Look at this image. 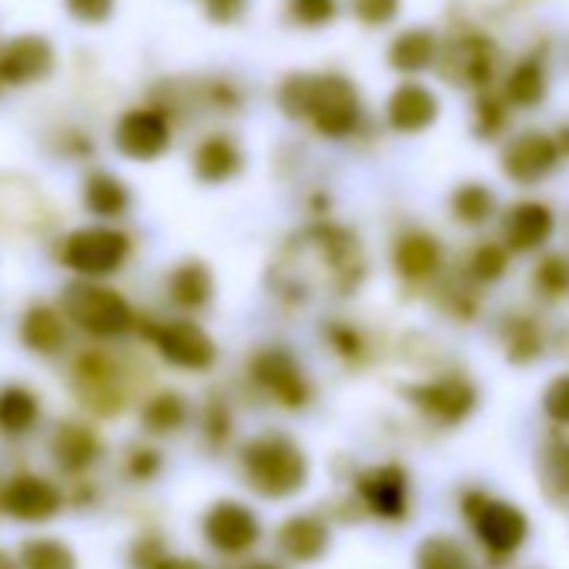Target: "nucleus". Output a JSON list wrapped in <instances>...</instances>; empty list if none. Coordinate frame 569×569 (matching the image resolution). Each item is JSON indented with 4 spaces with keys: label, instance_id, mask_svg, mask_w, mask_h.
<instances>
[{
    "label": "nucleus",
    "instance_id": "nucleus-1",
    "mask_svg": "<svg viewBox=\"0 0 569 569\" xmlns=\"http://www.w3.org/2000/svg\"><path fill=\"white\" fill-rule=\"evenodd\" d=\"M278 111L289 121H306L326 141H349L366 124V101L356 81L342 71H296L274 91Z\"/></svg>",
    "mask_w": 569,
    "mask_h": 569
},
{
    "label": "nucleus",
    "instance_id": "nucleus-16",
    "mask_svg": "<svg viewBox=\"0 0 569 569\" xmlns=\"http://www.w3.org/2000/svg\"><path fill=\"white\" fill-rule=\"evenodd\" d=\"M258 536H261V526H258L254 512L241 502L221 499L204 516V539L211 542V549H218L224 556L248 552L258 542Z\"/></svg>",
    "mask_w": 569,
    "mask_h": 569
},
{
    "label": "nucleus",
    "instance_id": "nucleus-41",
    "mask_svg": "<svg viewBox=\"0 0 569 569\" xmlns=\"http://www.w3.org/2000/svg\"><path fill=\"white\" fill-rule=\"evenodd\" d=\"M542 416L556 426H569V372H559L542 389Z\"/></svg>",
    "mask_w": 569,
    "mask_h": 569
},
{
    "label": "nucleus",
    "instance_id": "nucleus-42",
    "mask_svg": "<svg viewBox=\"0 0 569 569\" xmlns=\"http://www.w3.org/2000/svg\"><path fill=\"white\" fill-rule=\"evenodd\" d=\"M228 436H231V409L221 399H211L204 409V439L221 446L228 442Z\"/></svg>",
    "mask_w": 569,
    "mask_h": 569
},
{
    "label": "nucleus",
    "instance_id": "nucleus-40",
    "mask_svg": "<svg viewBox=\"0 0 569 569\" xmlns=\"http://www.w3.org/2000/svg\"><path fill=\"white\" fill-rule=\"evenodd\" d=\"M322 339L346 362H359L366 356V339H362V332L352 322H326L322 326Z\"/></svg>",
    "mask_w": 569,
    "mask_h": 569
},
{
    "label": "nucleus",
    "instance_id": "nucleus-2",
    "mask_svg": "<svg viewBox=\"0 0 569 569\" xmlns=\"http://www.w3.org/2000/svg\"><path fill=\"white\" fill-rule=\"evenodd\" d=\"M241 472L264 499H289L309 482V456L284 432H261L241 449Z\"/></svg>",
    "mask_w": 569,
    "mask_h": 569
},
{
    "label": "nucleus",
    "instance_id": "nucleus-17",
    "mask_svg": "<svg viewBox=\"0 0 569 569\" xmlns=\"http://www.w3.org/2000/svg\"><path fill=\"white\" fill-rule=\"evenodd\" d=\"M439 58H442V38L426 24L396 31V38L386 48V64L399 78H419L426 71H436Z\"/></svg>",
    "mask_w": 569,
    "mask_h": 569
},
{
    "label": "nucleus",
    "instance_id": "nucleus-8",
    "mask_svg": "<svg viewBox=\"0 0 569 569\" xmlns=\"http://www.w3.org/2000/svg\"><path fill=\"white\" fill-rule=\"evenodd\" d=\"M402 396L412 402L416 412H422L429 422H439V426H459L479 406V389L459 372L436 376L426 382H412L402 389Z\"/></svg>",
    "mask_w": 569,
    "mask_h": 569
},
{
    "label": "nucleus",
    "instance_id": "nucleus-18",
    "mask_svg": "<svg viewBox=\"0 0 569 569\" xmlns=\"http://www.w3.org/2000/svg\"><path fill=\"white\" fill-rule=\"evenodd\" d=\"M359 499L379 519H402L409 509V476L402 466H376L359 476Z\"/></svg>",
    "mask_w": 569,
    "mask_h": 569
},
{
    "label": "nucleus",
    "instance_id": "nucleus-11",
    "mask_svg": "<svg viewBox=\"0 0 569 569\" xmlns=\"http://www.w3.org/2000/svg\"><path fill=\"white\" fill-rule=\"evenodd\" d=\"M148 339L154 342L158 356L184 372H208L218 362L214 339L194 322V319H171L148 329Z\"/></svg>",
    "mask_w": 569,
    "mask_h": 569
},
{
    "label": "nucleus",
    "instance_id": "nucleus-35",
    "mask_svg": "<svg viewBox=\"0 0 569 569\" xmlns=\"http://www.w3.org/2000/svg\"><path fill=\"white\" fill-rule=\"evenodd\" d=\"M38 422V399L24 386H8L0 392V429L21 436Z\"/></svg>",
    "mask_w": 569,
    "mask_h": 569
},
{
    "label": "nucleus",
    "instance_id": "nucleus-31",
    "mask_svg": "<svg viewBox=\"0 0 569 569\" xmlns=\"http://www.w3.org/2000/svg\"><path fill=\"white\" fill-rule=\"evenodd\" d=\"M529 284L542 302H566L569 299V251H539Z\"/></svg>",
    "mask_w": 569,
    "mask_h": 569
},
{
    "label": "nucleus",
    "instance_id": "nucleus-44",
    "mask_svg": "<svg viewBox=\"0 0 569 569\" xmlns=\"http://www.w3.org/2000/svg\"><path fill=\"white\" fill-rule=\"evenodd\" d=\"M158 469H161V456L154 449L138 446L128 452V476L131 479H151V476H158Z\"/></svg>",
    "mask_w": 569,
    "mask_h": 569
},
{
    "label": "nucleus",
    "instance_id": "nucleus-43",
    "mask_svg": "<svg viewBox=\"0 0 569 569\" xmlns=\"http://www.w3.org/2000/svg\"><path fill=\"white\" fill-rule=\"evenodd\" d=\"M68 11L84 24H104L114 14V0H68Z\"/></svg>",
    "mask_w": 569,
    "mask_h": 569
},
{
    "label": "nucleus",
    "instance_id": "nucleus-4",
    "mask_svg": "<svg viewBox=\"0 0 569 569\" xmlns=\"http://www.w3.org/2000/svg\"><path fill=\"white\" fill-rule=\"evenodd\" d=\"M248 376L281 409H306L312 402V379L289 346H261L248 362Z\"/></svg>",
    "mask_w": 569,
    "mask_h": 569
},
{
    "label": "nucleus",
    "instance_id": "nucleus-3",
    "mask_svg": "<svg viewBox=\"0 0 569 569\" xmlns=\"http://www.w3.org/2000/svg\"><path fill=\"white\" fill-rule=\"evenodd\" d=\"M64 312L81 332L94 339H118L134 329V312L124 302V296L114 289H104V284H94L91 278L68 284Z\"/></svg>",
    "mask_w": 569,
    "mask_h": 569
},
{
    "label": "nucleus",
    "instance_id": "nucleus-12",
    "mask_svg": "<svg viewBox=\"0 0 569 569\" xmlns=\"http://www.w3.org/2000/svg\"><path fill=\"white\" fill-rule=\"evenodd\" d=\"M556 234V211L539 198H519L499 211V241L512 254H539Z\"/></svg>",
    "mask_w": 569,
    "mask_h": 569
},
{
    "label": "nucleus",
    "instance_id": "nucleus-20",
    "mask_svg": "<svg viewBox=\"0 0 569 569\" xmlns=\"http://www.w3.org/2000/svg\"><path fill=\"white\" fill-rule=\"evenodd\" d=\"M191 171L201 184H228L244 171V151L231 134H208L191 151Z\"/></svg>",
    "mask_w": 569,
    "mask_h": 569
},
{
    "label": "nucleus",
    "instance_id": "nucleus-28",
    "mask_svg": "<svg viewBox=\"0 0 569 569\" xmlns=\"http://www.w3.org/2000/svg\"><path fill=\"white\" fill-rule=\"evenodd\" d=\"M21 339L28 349H34L38 356H54L64 349L68 342V329H64V319L48 309V306H34L24 322H21Z\"/></svg>",
    "mask_w": 569,
    "mask_h": 569
},
{
    "label": "nucleus",
    "instance_id": "nucleus-48",
    "mask_svg": "<svg viewBox=\"0 0 569 569\" xmlns=\"http://www.w3.org/2000/svg\"><path fill=\"white\" fill-rule=\"evenodd\" d=\"M0 569H18V559H14V556H8L4 549H0Z\"/></svg>",
    "mask_w": 569,
    "mask_h": 569
},
{
    "label": "nucleus",
    "instance_id": "nucleus-22",
    "mask_svg": "<svg viewBox=\"0 0 569 569\" xmlns=\"http://www.w3.org/2000/svg\"><path fill=\"white\" fill-rule=\"evenodd\" d=\"M164 289H168V299H171L174 309H181V312H201L214 299V274H211V268L204 261L184 258L181 264L171 268Z\"/></svg>",
    "mask_w": 569,
    "mask_h": 569
},
{
    "label": "nucleus",
    "instance_id": "nucleus-49",
    "mask_svg": "<svg viewBox=\"0 0 569 569\" xmlns=\"http://www.w3.org/2000/svg\"><path fill=\"white\" fill-rule=\"evenodd\" d=\"M248 569H278V566H271V562H254V566H248Z\"/></svg>",
    "mask_w": 569,
    "mask_h": 569
},
{
    "label": "nucleus",
    "instance_id": "nucleus-37",
    "mask_svg": "<svg viewBox=\"0 0 569 569\" xmlns=\"http://www.w3.org/2000/svg\"><path fill=\"white\" fill-rule=\"evenodd\" d=\"M416 569H469V552L452 536H429L419 546Z\"/></svg>",
    "mask_w": 569,
    "mask_h": 569
},
{
    "label": "nucleus",
    "instance_id": "nucleus-39",
    "mask_svg": "<svg viewBox=\"0 0 569 569\" xmlns=\"http://www.w3.org/2000/svg\"><path fill=\"white\" fill-rule=\"evenodd\" d=\"M349 14L369 31L392 28L402 14V0H349Z\"/></svg>",
    "mask_w": 569,
    "mask_h": 569
},
{
    "label": "nucleus",
    "instance_id": "nucleus-34",
    "mask_svg": "<svg viewBox=\"0 0 569 569\" xmlns=\"http://www.w3.org/2000/svg\"><path fill=\"white\" fill-rule=\"evenodd\" d=\"M191 416V406L181 392H158L144 402L141 409V426L151 432V436H168V432H178Z\"/></svg>",
    "mask_w": 569,
    "mask_h": 569
},
{
    "label": "nucleus",
    "instance_id": "nucleus-46",
    "mask_svg": "<svg viewBox=\"0 0 569 569\" xmlns=\"http://www.w3.org/2000/svg\"><path fill=\"white\" fill-rule=\"evenodd\" d=\"M154 569H204L201 562H194V559H174V556H164Z\"/></svg>",
    "mask_w": 569,
    "mask_h": 569
},
{
    "label": "nucleus",
    "instance_id": "nucleus-6",
    "mask_svg": "<svg viewBox=\"0 0 569 569\" xmlns=\"http://www.w3.org/2000/svg\"><path fill=\"white\" fill-rule=\"evenodd\" d=\"M559 164H562V151L556 144V134L539 128L516 131L499 148V171L516 188H536L549 181L559 171Z\"/></svg>",
    "mask_w": 569,
    "mask_h": 569
},
{
    "label": "nucleus",
    "instance_id": "nucleus-36",
    "mask_svg": "<svg viewBox=\"0 0 569 569\" xmlns=\"http://www.w3.org/2000/svg\"><path fill=\"white\" fill-rule=\"evenodd\" d=\"M18 559L21 569H78V556L61 539H28Z\"/></svg>",
    "mask_w": 569,
    "mask_h": 569
},
{
    "label": "nucleus",
    "instance_id": "nucleus-14",
    "mask_svg": "<svg viewBox=\"0 0 569 569\" xmlns=\"http://www.w3.org/2000/svg\"><path fill=\"white\" fill-rule=\"evenodd\" d=\"M392 271L409 281V284H426L436 281L446 268V244L439 234H432L429 228H402L392 238V251H389Z\"/></svg>",
    "mask_w": 569,
    "mask_h": 569
},
{
    "label": "nucleus",
    "instance_id": "nucleus-9",
    "mask_svg": "<svg viewBox=\"0 0 569 569\" xmlns=\"http://www.w3.org/2000/svg\"><path fill=\"white\" fill-rule=\"evenodd\" d=\"M462 509L472 519V529H476L479 542L496 556H512L522 546L526 532H529V522L516 506L489 499L482 492H469L462 499Z\"/></svg>",
    "mask_w": 569,
    "mask_h": 569
},
{
    "label": "nucleus",
    "instance_id": "nucleus-10",
    "mask_svg": "<svg viewBox=\"0 0 569 569\" xmlns=\"http://www.w3.org/2000/svg\"><path fill=\"white\" fill-rule=\"evenodd\" d=\"M439 118H442V98L419 78H402L382 104L386 128L402 138L426 134L429 128L439 124Z\"/></svg>",
    "mask_w": 569,
    "mask_h": 569
},
{
    "label": "nucleus",
    "instance_id": "nucleus-47",
    "mask_svg": "<svg viewBox=\"0 0 569 569\" xmlns=\"http://www.w3.org/2000/svg\"><path fill=\"white\" fill-rule=\"evenodd\" d=\"M552 134H556V144L562 151V161H569V121H562Z\"/></svg>",
    "mask_w": 569,
    "mask_h": 569
},
{
    "label": "nucleus",
    "instance_id": "nucleus-27",
    "mask_svg": "<svg viewBox=\"0 0 569 569\" xmlns=\"http://www.w3.org/2000/svg\"><path fill=\"white\" fill-rule=\"evenodd\" d=\"M84 204L94 218H104V221H114L121 214H128L131 208V188L111 174V171H94L84 184Z\"/></svg>",
    "mask_w": 569,
    "mask_h": 569
},
{
    "label": "nucleus",
    "instance_id": "nucleus-33",
    "mask_svg": "<svg viewBox=\"0 0 569 569\" xmlns=\"http://www.w3.org/2000/svg\"><path fill=\"white\" fill-rule=\"evenodd\" d=\"M539 486L552 502H569V439H549L539 452Z\"/></svg>",
    "mask_w": 569,
    "mask_h": 569
},
{
    "label": "nucleus",
    "instance_id": "nucleus-19",
    "mask_svg": "<svg viewBox=\"0 0 569 569\" xmlns=\"http://www.w3.org/2000/svg\"><path fill=\"white\" fill-rule=\"evenodd\" d=\"M51 68H54V48L38 34L14 38L0 51V81L4 84H34L48 78Z\"/></svg>",
    "mask_w": 569,
    "mask_h": 569
},
{
    "label": "nucleus",
    "instance_id": "nucleus-13",
    "mask_svg": "<svg viewBox=\"0 0 569 569\" xmlns=\"http://www.w3.org/2000/svg\"><path fill=\"white\" fill-rule=\"evenodd\" d=\"M114 148L128 161H158L171 148V121L161 108H131L114 124Z\"/></svg>",
    "mask_w": 569,
    "mask_h": 569
},
{
    "label": "nucleus",
    "instance_id": "nucleus-21",
    "mask_svg": "<svg viewBox=\"0 0 569 569\" xmlns=\"http://www.w3.org/2000/svg\"><path fill=\"white\" fill-rule=\"evenodd\" d=\"M0 506H4V512L14 519L41 522L61 509V492L41 476H14L8 482L4 496H0Z\"/></svg>",
    "mask_w": 569,
    "mask_h": 569
},
{
    "label": "nucleus",
    "instance_id": "nucleus-38",
    "mask_svg": "<svg viewBox=\"0 0 569 569\" xmlns=\"http://www.w3.org/2000/svg\"><path fill=\"white\" fill-rule=\"evenodd\" d=\"M339 11V0H284V21L302 31H322L336 24Z\"/></svg>",
    "mask_w": 569,
    "mask_h": 569
},
{
    "label": "nucleus",
    "instance_id": "nucleus-26",
    "mask_svg": "<svg viewBox=\"0 0 569 569\" xmlns=\"http://www.w3.org/2000/svg\"><path fill=\"white\" fill-rule=\"evenodd\" d=\"M51 449H54L58 466L64 472H74L78 476V472H84V469H91L98 462L101 439L88 426H81V422H64V426H58Z\"/></svg>",
    "mask_w": 569,
    "mask_h": 569
},
{
    "label": "nucleus",
    "instance_id": "nucleus-23",
    "mask_svg": "<svg viewBox=\"0 0 569 569\" xmlns=\"http://www.w3.org/2000/svg\"><path fill=\"white\" fill-rule=\"evenodd\" d=\"M502 98L512 104V111H532L549 98V68L539 54L519 58L506 78H502Z\"/></svg>",
    "mask_w": 569,
    "mask_h": 569
},
{
    "label": "nucleus",
    "instance_id": "nucleus-32",
    "mask_svg": "<svg viewBox=\"0 0 569 569\" xmlns=\"http://www.w3.org/2000/svg\"><path fill=\"white\" fill-rule=\"evenodd\" d=\"M509 118H512V104L502 98V91H479L472 101V134L476 141H499L509 138Z\"/></svg>",
    "mask_w": 569,
    "mask_h": 569
},
{
    "label": "nucleus",
    "instance_id": "nucleus-30",
    "mask_svg": "<svg viewBox=\"0 0 569 569\" xmlns=\"http://www.w3.org/2000/svg\"><path fill=\"white\" fill-rule=\"evenodd\" d=\"M512 258H516V254H512L499 238H496V241H476V244L469 248V254H466L462 274H466L469 281H476L479 289H489V284H496V281L506 278Z\"/></svg>",
    "mask_w": 569,
    "mask_h": 569
},
{
    "label": "nucleus",
    "instance_id": "nucleus-24",
    "mask_svg": "<svg viewBox=\"0 0 569 569\" xmlns=\"http://www.w3.org/2000/svg\"><path fill=\"white\" fill-rule=\"evenodd\" d=\"M449 218L459 228H486L499 218V194L486 181H462L449 191Z\"/></svg>",
    "mask_w": 569,
    "mask_h": 569
},
{
    "label": "nucleus",
    "instance_id": "nucleus-15",
    "mask_svg": "<svg viewBox=\"0 0 569 569\" xmlns=\"http://www.w3.org/2000/svg\"><path fill=\"white\" fill-rule=\"evenodd\" d=\"M74 392L78 399L98 412V416H114L124 406V382H121V369L114 366V359H108L104 352H84L74 362Z\"/></svg>",
    "mask_w": 569,
    "mask_h": 569
},
{
    "label": "nucleus",
    "instance_id": "nucleus-29",
    "mask_svg": "<svg viewBox=\"0 0 569 569\" xmlns=\"http://www.w3.org/2000/svg\"><path fill=\"white\" fill-rule=\"evenodd\" d=\"M499 339H502V349H506V359L512 366H529L542 356V329L532 316H509L499 329Z\"/></svg>",
    "mask_w": 569,
    "mask_h": 569
},
{
    "label": "nucleus",
    "instance_id": "nucleus-7",
    "mask_svg": "<svg viewBox=\"0 0 569 569\" xmlns=\"http://www.w3.org/2000/svg\"><path fill=\"white\" fill-rule=\"evenodd\" d=\"M128 254H131V238L111 224L78 228L61 244V261L81 278H108L128 261Z\"/></svg>",
    "mask_w": 569,
    "mask_h": 569
},
{
    "label": "nucleus",
    "instance_id": "nucleus-45",
    "mask_svg": "<svg viewBox=\"0 0 569 569\" xmlns=\"http://www.w3.org/2000/svg\"><path fill=\"white\" fill-rule=\"evenodd\" d=\"M201 8L214 24H234L244 14L248 0H201Z\"/></svg>",
    "mask_w": 569,
    "mask_h": 569
},
{
    "label": "nucleus",
    "instance_id": "nucleus-25",
    "mask_svg": "<svg viewBox=\"0 0 569 569\" xmlns=\"http://www.w3.org/2000/svg\"><path fill=\"white\" fill-rule=\"evenodd\" d=\"M278 549L296 562H312L329 549V526L316 516L284 519V526L278 532Z\"/></svg>",
    "mask_w": 569,
    "mask_h": 569
},
{
    "label": "nucleus",
    "instance_id": "nucleus-5",
    "mask_svg": "<svg viewBox=\"0 0 569 569\" xmlns=\"http://www.w3.org/2000/svg\"><path fill=\"white\" fill-rule=\"evenodd\" d=\"M496 68H499V48L482 31H462L452 41H442V58L436 64L442 81L476 94L492 88Z\"/></svg>",
    "mask_w": 569,
    "mask_h": 569
}]
</instances>
